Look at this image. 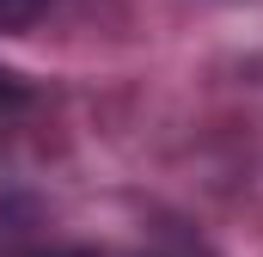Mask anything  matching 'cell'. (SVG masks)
<instances>
[{"mask_svg": "<svg viewBox=\"0 0 263 257\" xmlns=\"http://www.w3.org/2000/svg\"><path fill=\"white\" fill-rule=\"evenodd\" d=\"M49 0H0V31H25Z\"/></svg>", "mask_w": 263, "mask_h": 257, "instance_id": "cell-1", "label": "cell"}, {"mask_svg": "<svg viewBox=\"0 0 263 257\" xmlns=\"http://www.w3.org/2000/svg\"><path fill=\"white\" fill-rule=\"evenodd\" d=\"M18 104H25V92H18V86H12V80L0 74V128L12 123V111H18Z\"/></svg>", "mask_w": 263, "mask_h": 257, "instance_id": "cell-2", "label": "cell"}]
</instances>
